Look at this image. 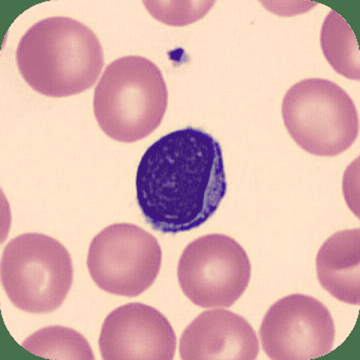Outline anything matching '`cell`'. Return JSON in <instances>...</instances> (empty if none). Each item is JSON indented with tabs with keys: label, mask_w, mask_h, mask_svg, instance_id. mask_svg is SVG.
Instances as JSON below:
<instances>
[{
	"label": "cell",
	"mask_w": 360,
	"mask_h": 360,
	"mask_svg": "<svg viewBox=\"0 0 360 360\" xmlns=\"http://www.w3.org/2000/svg\"><path fill=\"white\" fill-rule=\"evenodd\" d=\"M321 44L326 60L336 72L359 80V42L347 21L335 11L328 13L322 25Z\"/></svg>",
	"instance_id": "7c38bea8"
},
{
	"label": "cell",
	"mask_w": 360,
	"mask_h": 360,
	"mask_svg": "<svg viewBox=\"0 0 360 360\" xmlns=\"http://www.w3.org/2000/svg\"><path fill=\"white\" fill-rule=\"evenodd\" d=\"M22 347L46 359L92 360L94 352L84 335L65 326H49L26 338Z\"/></svg>",
	"instance_id": "4fadbf2b"
},
{
	"label": "cell",
	"mask_w": 360,
	"mask_h": 360,
	"mask_svg": "<svg viewBox=\"0 0 360 360\" xmlns=\"http://www.w3.org/2000/svg\"><path fill=\"white\" fill-rule=\"evenodd\" d=\"M16 63L21 77L35 91L68 97L96 84L103 68V51L96 33L84 23L56 16L25 32Z\"/></svg>",
	"instance_id": "7a4b0ae2"
},
{
	"label": "cell",
	"mask_w": 360,
	"mask_h": 360,
	"mask_svg": "<svg viewBox=\"0 0 360 360\" xmlns=\"http://www.w3.org/2000/svg\"><path fill=\"white\" fill-rule=\"evenodd\" d=\"M184 360H253L259 342L252 326L229 310H207L188 326L180 338Z\"/></svg>",
	"instance_id": "30bf717a"
},
{
	"label": "cell",
	"mask_w": 360,
	"mask_h": 360,
	"mask_svg": "<svg viewBox=\"0 0 360 360\" xmlns=\"http://www.w3.org/2000/svg\"><path fill=\"white\" fill-rule=\"evenodd\" d=\"M167 104L162 72L142 56L116 59L94 90V111L99 127L113 141L125 143L153 134L162 122Z\"/></svg>",
	"instance_id": "3957f363"
},
{
	"label": "cell",
	"mask_w": 360,
	"mask_h": 360,
	"mask_svg": "<svg viewBox=\"0 0 360 360\" xmlns=\"http://www.w3.org/2000/svg\"><path fill=\"white\" fill-rule=\"evenodd\" d=\"M360 231L336 232L322 245L316 271L322 288L348 304L360 303Z\"/></svg>",
	"instance_id": "8fae6325"
},
{
	"label": "cell",
	"mask_w": 360,
	"mask_h": 360,
	"mask_svg": "<svg viewBox=\"0 0 360 360\" xmlns=\"http://www.w3.org/2000/svg\"><path fill=\"white\" fill-rule=\"evenodd\" d=\"M162 250L155 236L131 224H115L92 239L87 269L92 281L111 295L134 297L158 278Z\"/></svg>",
	"instance_id": "52a82bcc"
},
{
	"label": "cell",
	"mask_w": 360,
	"mask_h": 360,
	"mask_svg": "<svg viewBox=\"0 0 360 360\" xmlns=\"http://www.w3.org/2000/svg\"><path fill=\"white\" fill-rule=\"evenodd\" d=\"M259 333L270 359L309 360L333 352L335 326L323 303L311 296L292 295L270 307Z\"/></svg>",
	"instance_id": "ba28073f"
},
{
	"label": "cell",
	"mask_w": 360,
	"mask_h": 360,
	"mask_svg": "<svg viewBox=\"0 0 360 360\" xmlns=\"http://www.w3.org/2000/svg\"><path fill=\"white\" fill-rule=\"evenodd\" d=\"M1 283L18 309L34 314L54 311L72 286L70 253L59 241L44 234L18 236L4 248Z\"/></svg>",
	"instance_id": "5b68a950"
},
{
	"label": "cell",
	"mask_w": 360,
	"mask_h": 360,
	"mask_svg": "<svg viewBox=\"0 0 360 360\" xmlns=\"http://www.w3.org/2000/svg\"><path fill=\"white\" fill-rule=\"evenodd\" d=\"M283 118L293 141L310 155H340L359 136L354 101L328 79L309 78L293 85L283 98Z\"/></svg>",
	"instance_id": "277c9868"
},
{
	"label": "cell",
	"mask_w": 360,
	"mask_h": 360,
	"mask_svg": "<svg viewBox=\"0 0 360 360\" xmlns=\"http://www.w3.org/2000/svg\"><path fill=\"white\" fill-rule=\"evenodd\" d=\"M146 8L161 22L168 25H191L200 20L214 1H144Z\"/></svg>",
	"instance_id": "5bb4252c"
},
{
	"label": "cell",
	"mask_w": 360,
	"mask_h": 360,
	"mask_svg": "<svg viewBox=\"0 0 360 360\" xmlns=\"http://www.w3.org/2000/svg\"><path fill=\"white\" fill-rule=\"evenodd\" d=\"M99 348L105 360H172L176 335L158 310L143 303H129L106 317Z\"/></svg>",
	"instance_id": "9c48e42d"
},
{
	"label": "cell",
	"mask_w": 360,
	"mask_h": 360,
	"mask_svg": "<svg viewBox=\"0 0 360 360\" xmlns=\"http://www.w3.org/2000/svg\"><path fill=\"white\" fill-rule=\"evenodd\" d=\"M136 198L142 215L155 231H193L219 210L227 191L219 142L188 127L161 137L137 168Z\"/></svg>",
	"instance_id": "6da1fadb"
},
{
	"label": "cell",
	"mask_w": 360,
	"mask_h": 360,
	"mask_svg": "<svg viewBox=\"0 0 360 360\" xmlns=\"http://www.w3.org/2000/svg\"><path fill=\"white\" fill-rule=\"evenodd\" d=\"M177 276L180 288L194 304L224 309L238 302L248 288L250 260L236 239L210 234L186 246Z\"/></svg>",
	"instance_id": "8992f818"
}]
</instances>
